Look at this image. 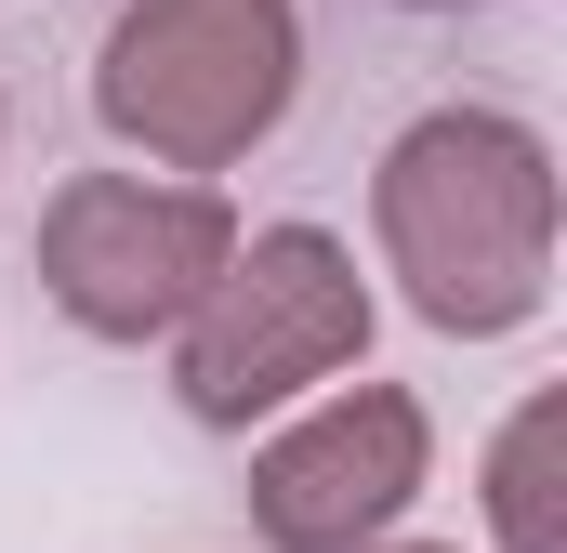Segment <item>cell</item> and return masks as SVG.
I'll list each match as a JSON object with an SVG mask.
<instances>
[{
    "label": "cell",
    "mask_w": 567,
    "mask_h": 553,
    "mask_svg": "<svg viewBox=\"0 0 567 553\" xmlns=\"http://www.w3.org/2000/svg\"><path fill=\"white\" fill-rule=\"evenodd\" d=\"M370 225H383V264L423 330H449V343L528 330L555 303V145L502 106H435L383 145Z\"/></svg>",
    "instance_id": "obj_1"
},
{
    "label": "cell",
    "mask_w": 567,
    "mask_h": 553,
    "mask_svg": "<svg viewBox=\"0 0 567 553\" xmlns=\"http://www.w3.org/2000/svg\"><path fill=\"white\" fill-rule=\"evenodd\" d=\"M303 27L290 0H120L93 53V119L145 145L158 171H225L290 119Z\"/></svg>",
    "instance_id": "obj_2"
},
{
    "label": "cell",
    "mask_w": 567,
    "mask_h": 553,
    "mask_svg": "<svg viewBox=\"0 0 567 553\" xmlns=\"http://www.w3.org/2000/svg\"><path fill=\"white\" fill-rule=\"evenodd\" d=\"M172 330H185V356H172L185 421L251 435L265 409L343 383V369L370 356V290H357V251H343L330 225H265V238H238V251L212 264V290H198Z\"/></svg>",
    "instance_id": "obj_3"
},
{
    "label": "cell",
    "mask_w": 567,
    "mask_h": 553,
    "mask_svg": "<svg viewBox=\"0 0 567 553\" xmlns=\"http://www.w3.org/2000/svg\"><path fill=\"white\" fill-rule=\"evenodd\" d=\"M225 251H238V211H225L212 185L80 171V185H53V211H40V290H53V316L93 330V343L172 330V316L212 290Z\"/></svg>",
    "instance_id": "obj_4"
},
{
    "label": "cell",
    "mask_w": 567,
    "mask_h": 553,
    "mask_svg": "<svg viewBox=\"0 0 567 553\" xmlns=\"http://www.w3.org/2000/svg\"><path fill=\"white\" fill-rule=\"evenodd\" d=\"M435 421L410 383H357L330 409H303L278 448H251V528L278 553H357L423 501Z\"/></svg>",
    "instance_id": "obj_5"
},
{
    "label": "cell",
    "mask_w": 567,
    "mask_h": 553,
    "mask_svg": "<svg viewBox=\"0 0 567 553\" xmlns=\"http://www.w3.org/2000/svg\"><path fill=\"white\" fill-rule=\"evenodd\" d=\"M555 448H567V396H528L502 421V448H488V528H502V553H567Z\"/></svg>",
    "instance_id": "obj_6"
},
{
    "label": "cell",
    "mask_w": 567,
    "mask_h": 553,
    "mask_svg": "<svg viewBox=\"0 0 567 553\" xmlns=\"http://www.w3.org/2000/svg\"><path fill=\"white\" fill-rule=\"evenodd\" d=\"M357 553H370V541H357ZM396 553H449V541H396Z\"/></svg>",
    "instance_id": "obj_7"
},
{
    "label": "cell",
    "mask_w": 567,
    "mask_h": 553,
    "mask_svg": "<svg viewBox=\"0 0 567 553\" xmlns=\"http://www.w3.org/2000/svg\"><path fill=\"white\" fill-rule=\"evenodd\" d=\"M410 13H462V0H410Z\"/></svg>",
    "instance_id": "obj_8"
}]
</instances>
